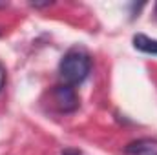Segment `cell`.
Masks as SVG:
<instances>
[{
	"instance_id": "cell-1",
	"label": "cell",
	"mask_w": 157,
	"mask_h": 155,
	"mask_svg": "<svg viewBox=\"0 0 157 155\" xmlns=\"http://www.w3.org/2000/svg\"><path fill=\"white\" fill-rule=\"evenodd\" d=\"M90 71H91V59L82 49H71V51H68L62 57L60 66H59L60 78L68 86L80 84L84 78L90 75Z\"/></svg>"
},
{
	"instance_id": "cell-2",
	"label": "cell",
	"mask_w": 157,
	"mask_h": 155,
	"mask_svg": "<svg viewBox=\"0 0 157 155\" xmlns=\"http://www.w3.org/2000/svg\"><path fill=\"white\" fill-rule=\"evenodd\" d=\"M51 100L55 104V108L62 113H71L78 108V95L73 86L68 84H60L55 86L51 91Z\"/></svg>"
},
{
	"instance_id": "cell-3",
	"label": "cell",
	"mask_w": 157,
	"mask_h": 155,
	"mask_svg": "<svg viewBox=\"0 0 157 155\" xmlns=\"http://www.w3.org/2000/svg\"><path fill=\"white\" fill-rule=\"evenodd\" d=\"M126 155H157V139H137L132 141L126 148H124Z\"/></svg>"
},
{
	"instance_id": "cell-4",
	"label": "cell",
	"mask_w": 157,
	"mask_h": 155,
	"mask_svg": "<svg viewBox=\"0 0 157 155\" xmlns=\"http://www.w3.org/2000/svg\"><path fill=\"white\" fill-rule=\"evenodd\" d=\"M133 47L143 53H148V55H157V40L150 39L143 33L133 35Z\"/></svg>"
},
{
	"instance_id": "cell-5",
	"label": "cell",
	"mask_w": 157,
	"mask_h": 155,
	"mask_svg": "<svg viewBox=\"0 0 157 155\" xmlns=\"http://www.w3.org/2000/svg\"><path fill=\"white\" fill-rule=\"evenodd\" d=\"M4 86H6V66L0 62V91L4 89Z\"/></svg>"
},
{
	"instance_id": "cell-6",
	"label": "cell",
	"mask_w": 157,
	"mask_h": 155,
	"mask_svg": "<svg viewBox=\"0 0 157 155\" xmlns=\"http://www.w3.org/2000/svg\"><path fill=\"white\" fill-rule=\"evenodd\" d=\"M62 155H82L78 150H75V148H66L64 152H62Z\"/></svg>"
}]
</instances>
